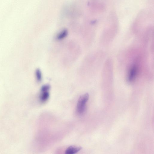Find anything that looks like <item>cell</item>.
<instances>
[{
	"label": "cell",
	"mask_w": 154,
	"mask_h": 154,
	"mask_svg": "<svg viewBox=\"0 0 154 154\" xmlns=\"http://www.w3.org/2000/svg\"><path fill=\"white\" fill-rule=\"evenodd\" d=\"M88 93H85L81 95L79 98L77 105L76 111L79 115H82L86 109V104L89 99Z\"/></svg>",
	"instance_id": "cell-1"
},
{
	"label": "cell",
	"mask_w": 154,
	"mask_h": 154,
	"mask_svg": "<svg viewBox=\"0 0 154 154\" xmlns=\"http://www.w3.org/2000/svg\"><path fill=\"white\" fill-rule=\"evenodd\" d=\"M137 69L136 66L133 65L130 68L127 76V81L131 82L134 81L137 74Z\"/></svg>",
	"instance_id": "cell-2"
},
{
	"label": "cell",
	"mask_w": 154,
	"mask_h": 154,
	"mask_svg": "<svg viewBox=\"0 0 154 154\" xmlns=\"http://www.w3.org/2000/svg\"><path fill=\"white\" fill-rule=\"evenodd\" d=\"M82 149L81 146H71L68 147L66 150L65 154H75Z\"/></svg>",
	"instance_id": "cell-3"
},
{
	"label": "cell",
	"mask_w": 154,
	"mask_h": 154,
	"mask_svg": "<svg viewBox=\"0 0 154 154\" xmlns=\"http://www.w3.org/2000/svg\"><path fill=\"white\" fill-rule=\"evenodd\" d=\"M49 97V93L48 91L41 92L40 95L39 100L42 103H44L46 101Z\"/></svg>",
	"instance_id": "cell-4"
},
{
	"label": "cell",
	"mask_w": 154,
	"mask_h": 154,
	"mask_svg": "<svg viewBox=\"0 0 154 154\" xmlns=\"http://www.w3.org/2000/svg\"><path fill=\"white\" fill-rule=\"evenodd\" d=\"M68 31L66 29H64L61 31L57 35V38L58 39H61L64 38L67 35Z\"/></svg>",
	"instance_id": "cell-5"
},
{
	"label": "cell",
	"mask_w": 154,
	"mask_h": 154,
	"mask_svg": "<svg viewBox=\"0 0 154 154\" xmlns=\"http://www.w3.org/2000/svg\"><path fill=\"white\" fill-rule=\"evenodd\" d=\"M35 75L38 81L40 82L42 79L41 71L39 69H37L35 71Z\"/></svg>",
	"instance_id": "cell-6"
},
{
	"label": "cell",
	"mask_w": 154,
	"mask_h": 154,
	"mask_svg": "<svg viewBox=\"0 0 154 154\" xmlns=\"http://www.w3.org/2000/svg\"><path fill=\"white\" fill-rule=\"evenodd\" d=\"M50 88V86L49 85H45L42 86L41 88V91H48Z\"/></svg>",
	"instance_id": "cell-7"
}]
</instances>
